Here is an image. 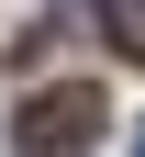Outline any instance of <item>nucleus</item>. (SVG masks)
<instances>
[{
    "mask_svg": "<svg viewBox=\"0 0 145 157\" xmlns=\"http://www.w3.org/2000/svg\"><path fill=\"white\" fill-rule=\"evenodd\" d=\"M89 135H100V90H34L11 112V146L23 157H89Z\"/></svg>",
    "mask_w": 145,
    "mask_h": 157,
    "instance_id": "obj_1",
    "label": "nucleus"
},
{
    "mask_svg": "<svg viewBox=\"0 0 145 157\" xmlns=\"http://www.w3.org/2000/svg\"><path fill=\"white\" fill-rule=\"evenodd\" d=\"M100 23H112V45H123V56H145V0H112Z\"/></svg>",
    "mask_w": 145,
    "mask_h": 157,
    "instance_id": "obj_2",
    "label": "nucleus"
},
{
    "mask_svg": "<svg viewBox=\"0 0 145 157\" xmlns=\"http://www.w3.org/2000/svg\"><path fill=\"white\" fill-rule=\"evenodd\" d=\"M134 157H145V146H134Z\"/></svg>",
    "mask_w": 145,
    "mask_h": 157,
    "instance_id": "obj_3",
    "label": "nucleus"
}]
</instances>
